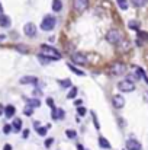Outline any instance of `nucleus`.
<instances>
[{
    "label": "nucleus",
    "instance_id": "nucleus-1",
    "mask_svg": "<svg viewBox=\"0 0 148 150\" xmlns=\"http://www.w3.org/2000/svg\"><path fill=\"white\" fill-rule=\"evenodd\" d=\"M41 55L47 57L48 60H60L61 58L60 51H57L55 48H52L49 45H41Z\"/></svg>",
    "mask_w": 148,
    "mask_h": 150
},
{
    "label": "nucleus",
    "instance_id": "nucleus-2",
    "mask_svg": "<svg viewBox=\"0 0 148 150\" xmlns=\"http://www.w3.org/2000/svg\"><path fill=\"white\" fill-rule=\"evenodd\" d=\"M106 41L112 45H116L122 41V34L118 31V29H110L107 34H106Z\"/></svg>",
    "mask_w": 148,
    "mask_h": 150
},
{
    "label": "nucleus",
    "instance_id": "nucleus-3",
    "mask_svg": "<svg viewBox=\"0 0 148 150\" xmlns=\"http://www.w3.org/2000/svg\"><path fill=\"white\" fill-rule=\"evenodd\" d=\"M55 23H57V19L51 15H47L41 22V29L42 31H52L55 28Z\"/></svg>",
    "mask_w": 148,
    "mask_h": 150
},
{
    "label": "nucleus",
    "instance_id": "nucleus-4",
    "mask_svg": "<svg viewBox=\"0 0 148 150\" xmlns=\"http://www.w3.org/2000/svg\"><path fill=\"white\" fill-rule=\"evenodd\" d=\"M118 89L121 92H132V91H135V83L129 79H125L118 83Z\"/></svg>",
    "mask_w": 148,
    "mask_h": 150
},
{
    "label": "nucleus",
    "instance_id": "nucleus-5",
    "mask_svg": "<svg viewBox=\"0 0 148 150\" xmlns=\"http://www.w3.org/2000/svg\"><path fill=\"white\" fill-rule=\"evenodd\" d=\"M89 7V0H74L73 1V9L79 13L84 12Z\"/></svg>",
    "mask_w": 148,
    "mask_h": 150
},
{
    "label": "nucleus",
    "instance_id": "nucleus-6",
    "mask_svg": "<svg viewBox=\"0 0 148 150\" xmlns=\"http://www.w3.org/2000/svg\"><path fill=\"white\" fill-rule=\"evenodd\" d=\"M71 60H73V63L80 64V66L87 64V57H86L84 54H81V52H74V54L71 55Z\"/></svg>",
    "mask_w": 148,
    "mask_h": 150
},
{
    "label": "nucleus",
    "instance_id": "nucleus-7",
    "mask_svg": "<svg viewBox=\"0 0 148 150\" xmlns=\"http://www.w3.org/2000/svg\"><path fill=\"white\" fill-rule=\"evenodd\" d=\"M23 32H25V35H26V37L34 38V37L36 35V26H35L32 22H28V23L23 26Z\"/></svg>",
    "mask_w": 148,
    "mask_h": 150
},
{
    "label": "nucleus",
    "instance_id": "nucleus-8",
    "mask_svg": "<svg viewBox=\"0 0 148 150\" xmlns=\"http://www.w3.org/2000/svg\"><path fill=\"white\" fill-rule=\"evenodd\" d=\"M110 73L115 74V76H119V74L125 73V64H122V63H113L112 67H110Z\"/></svg>",
    "mask_w": 148,
    "mask_h": 150
},
{
    "label": "nucleus",
    "instance_id": "nucleus-9",
    "mask_svg": "<svg viewBox=\"0 0 148 150\" xmlns=\"http://www.w3.org/2000/svg\"><path fill=\"white\" fill-rule=\"evenodd\" d=\"M112 103H113V106H115L116 109H121V108L125 106V98H123L122 95H115V96L112 98Z\"/></svg>",
    "mask_w": 148,
    "mask_h": 150
},
{
    "label": "nucleus",
    "instance_id": "nucleus-10",
    "mask_svg": "<svg viewBox=\"0 0 148 150\" xmlns=\"http://www.w3.org/2000/svg\"><path fill=\"white\" fill-rule=\"evenodd\" d=\"M126 150H142V146H141L140 142L131 139V140L126 142Z\"/></svg>",
    "mask_w": 148,
    "mask_h": 150
},
{
    "label": "nucleus",
    "instance_id": "nucleus-11",
    "mask_svg": "<svg viewBox=\"0 0 148 150\" xmlns=\"http://www.w3.org/2000/svg\"><path fill=\"white\" fill-rule=\"evenodd\" d=\"M36 82H38V79H36L35 76H23V77H20V80H19L20 85H35Z\"/></svg>",
    "mask_w": 148,
    "mask_h": 150
},
{
    "label": "nucleus",
    "instance_id": "nucleus-12",
    "mask_svg": "<svg viewBox=\"0 0 148 150\" xmlns=\"http://www.w3.org/2000/svg\"><path fill=\"white\" fill-rule=\"evenodd\" d=\"M10 23H12V21H10L9 16H6V15H0V26H1V28H9Z\"/></svg>",
    "mask_w": 148,
    "mask_h": 150
},
{
    "label": "nucleus",
    "instance_id": "nucleus-13",
    "mask_svg": "<svg viewBox=\"0 0 148 150\" xmlns=\"http://www.w3.org/2000/svg\"><path fill=\"white\" fill-rule=\"evenodd\" d=\"M52 118H54V120H61V118H64V111L54 108V109H52Z\"/></svg>",
    "mask_w": 148,
    "mask_h": 150
},
{
    "label": "nucleus",
    "instance_id": "nucleus-14",
    "mask_svg": "<svg viewBox=\"0 0 148 150\" xmlns=\"http://www.w3.org/2000/svg\"><path fill=\"white\" fill-rule=\"evenodd\" d=\"M4 115H6L7 118H12V117L15 115V106H13V105H7V106L4 108Z\"/></svg>",
    "mask_w": 148,
    "mask_h": 150
},
{
    "label": "nucleus",
    "instance_id": "nucleus-15",
    "mask_svg": "<svg viewBox=\"0 0 148 150\" xmlns=\"http://www.w3.org/2000/svg\"><path fill=\"white\" fill-rule=\"evenodd\" d=\"M61 9H62V1L61 0H52V10L60 12Z\"/></svg>",
    "mask_w": 148,
    "mask_h": 150
},
{
    "label": "nucleus",
    "instance_id": "nucleus-16",
    "mask_svg": "<svg viewBox=\"0 0 148 150\" xmlns=\"http://www.w3.org/2000/svg\"><path fill=\"white\" fill-rule=\"evenodd\" d=\"M99 144H100V147H103V149H106V150L110 149V143L105 137H99Z\"/></svg>",
    "mask_w": 148,
    "mask_h": 150
},
{
    "label": "nucleus",
    "instance_id": "nucleus-17",
    "mask_svg": "<svg viewBox=\"0 0 148 150\" xmlns=\"http://www.w3.org/2000/svg\"><path fill=\"white\" fill-rule=\"evenodd\" d=\"M12 130H15V131H19L20 128H22V120H19V118H16L13 122H12Z\"/></svg>",
    "mask_w": 148,
    "mask_h": 150
},
{
    "label": "nucleus",
    "instance_id": "nucleus-18",
    "mask_svg": "<svg viewBox=\"0 0 148 150\" xmlns=\"http://www.w3.org/2000/svg\"><path fill=\"white\" fill-rule=\"evenodd\" d=\"M68 67H70V70H71L73 73H76V74H79V76H84V71L79 70V69H77V67H74L73 64H68Z\"/></svg>",
    "mask_w": 148,
    "mask_h": 150
},
{
    "label": "nucleus",
    "instance_id": "nucleus-19",
    "mask_svg": "<svg viewBox=\"0 0 148 150\" xmlns=\"http://www.w3.org/2000/svg\"><path fill=\"white\" fill-rule=\"evenodd\" d=\"M118 6L121 10H126L128 9V1L126 0H118Z\"/></svg>",
    "mask_w": 148,
    "mask_h": 150
},
{
    "label": "nucleus",
    "instance_id": "nucleus-20",
    "mask_svg": "<svg viewBox=\"0 0 148 150\" xmlns=\"http://www.w3.org/2000/svg\"><path fill=\"white\" fill-rule=\"evenodd\" d=\"M132 4L135 7H142V6L147 4V0H132Z\"/></svg>",
    "mask_w": 148,
    "mask_h": 150
},
{
    "label": "nucleus",
    "instance_id": "nucleus-21",
    "mask_svg": "<svg viewBox=\"0 0 148 150\" xmlns=\"http://www.w3.org/2000/svg\"><path fill=\"white\" fill-rule=\"evenodd\" d=\"M60 85H61V88H70V86H71V80H70V79L60 80Z\"/></svg>",
    "mask_w": 148,
    "mask_h": 150
},
{
    "label": "nucleus",
    "instance_id": "nucleus-22",
    "mask_svg": "<svg viewBox=\"0 0 148 150\" xmlns=\"http://www.w3.org/2000/svg\"><path fill=\"white\" fill-rule=\"evenodd\" d=\"M28 103H29V106H32V108H36V106L41 105V102H39L38 99H29L28 100Z\"/></svg>",
    "mask_w": 148,
    "mask_h": 150
},
{
    "label": "nucleus",
    "instance_id": "nucleus-23",
    "mask_svg": "<svg viewBox=\"0 0 148 150\" xmlns=\"http://www.w3.org/2000/svg\"><path fill=\"white\" fill-rule=\"evenodd\" d=\"M76 95H77V88H71V91L68 92L67 98H68V99H73V98H74Z\"/></svg>",
    "mask_w": 148,
    "mask_h": 150
},
{
    "label": "nucleus",
    "instance_id": "nucleus-24",
    "mask_svg": "<svg viewBox=\"0 0 148 150\" xmlns=\"http://www.w3.org/2000/svg\"><path fill=\"white\" fill-rule=\"evenodd\" d=\"M128 25H129V28H131V29H138V28H140V23H138L137 21H129V23H128Z\"/></svg>",
    "mask_w": 148,
    "mask_h": 150
},
{
    "label": "nucleus",
    "instance_id": "nucleus-25",
    "mask_svg": "<svg viewBox=\"0 0 148 150\" xmlns=\"http://www.w3.org/2000/svg\"><path fill=\"white\" fill-rule=\"evenodd\" d=\"M23 112H25V115H28V117H29V115H32V114H34V108L28 105V106L23 109Z\"/></svg>",
    "mask_w": 148,
    "mask_h": 150
},
{
    "label": "nucleus",
    "instance_id": "nucleus-26",
    "mask_svg": "<svg viewBox=\"0 0 148 150\" xmlns=\"http://www.w3.org/2000/svg\"><path fill=\"white\" fill-rule=\"evenodd\" d=\"M36 133H38L39 136H45V134H47V128H44V127H36Z\"/></svg>",
    "mask_w": 148,
    "mask_h": 150
},
{
    "label": "nucleus",
    "instance_id": "nucleus-27",
    "mask_svg": "<svg viewBox=\"0 0 148 150\" xmlns=\"http://www.w3.org/2000/svg\"><path fill=\"white\" fill-rule=\"evenodd\" d=\"M65 134H67L70 139H74V137L77 136V134H76V131H73V130H67V131H65Z\"/></svg>",
    "mask_w": 148,
    "mask_h": 150
},
{
    "label": "nucleus",
    "instance_id": "nucleus-28",
    "mask_svg": "<svg viewBox=\"0 0 148 150\" xmlns=\"http://www.w3.org/2000/svg\"><path fill=\"white\" fill-rule=\"evenodd\" d=\"M38 58H39V61H41L42 64H47V63H48V61H49V60H48V58H47V57H44V55H41V54L38 55Z\"/></svg>",
    "mask_w": 148,
    "mask_h": 150
},
{
    "label": "nucleus",
    "instance_id": "nucleus-29",
    "mask_svg": "<svg viewBox=\"0 0 148 150\" xmlns=\"http://www.w3.org/2000/svg\"><path fill=\"white\" fill-rule=\"evenodd\" d=\"M16 50H18V51H22V52H25V54L28 52V48H26L25 45H18V47H16Z\"/></svg>",
    "mask_w": 148,
    "mask_h": 150
},
{
    "label": "nucleus",
    "instance_id": "nucleus-30",
    "mask_svg": "<svg viewBox=\"0 0 148 150\" xmlns=\"http://www.w3.org/2000/svg\"><path fill=\"white\" fill-rule=\"evenodd\" d=\"M12 131V125H4V128H3V133L4 134H9Z\"/></svg>",
    "mask_w": 148,
    "mask_h": 150
},
{
    "label": "nucleus",
    "instance_id": "nucleus-31",
    "mask_svg": "<svg viewBox=\"0 0 148 150\" xmlns=\"http://www.w3.org/2000/svg\"><path fill=\"white\" fill-rule=\"evenodd\" d=\"M79 115H80V117L86 115V109H84V108H79Z\"/></svg>",
    "mask_w": 148,
    "mask_h": 150
},
{
    "label": "nucleus",
    "instance_id": "nucleus-32",
    "mask_svg": "<svg viewBox=\"0 0 148 150\" xmlns=\"http://www.w3.org/2000/svg\"><path fill=\"white\" fill-rule=\"evenodd\" d=\"M28 134H29V131H28V130H25V131H23V137L26 139V137H28Z\"/></svg>",
    "mask_w": 148,
    "mask_h": 150
},
{
    "label": "nucleus",
    "instance_id": "nucleus-33",
    "mask_svg": "<svg viewBox=\"0 0 148 150\" xmlns=\"http://www.w3.org/2000/svg\"><path fill=\"white\" fill-rule=\"evenodd\" d=\"M4 150H12V146H10V144H6V146H4Z\"/></svg>",
    "mask_w": 148,
    "mask_h": 150
},
{
    "label": "nucleus",
    "instance_id": "nucleus-34",
    "mask_svg": "<svg viewBox=\"0 0 148 150\" xmlns=\"http://www.w3.org/2000/svg\"><path fill=\"white\" fill-rule=\"evenodd\" d=\"M141 38H144V40H145V38H147V34H145V32H141Z\"/></svg>",
    "mask_w": 148,
    "mask_h": 150
},
{
    "label": "nucleus",
    "instance_id": "nucleus-35",
    "mask_svg": "<svg viewBox=\"0 0 148 150\" xmlns=\"http://www.w3.org/2000/svg\"><path fill=\"white\" fill-rule=\"evenodd\" d=\"M47 102H48V105H49V106H54V103H52V99H48Z\"/></svg>",
    "mask_w": 148,
    "mask_h": 150
},
{
    "label": "nucleus",
    "instance_id": "nucleus-36",
    "mask_svg": "<svg viewBox=\"0 0 148 150\" xmlns=\"http://www.w3.org/2000/svg\"><path fill=\"white\" fill-rule=\"evenodd\" d=\"M77 150H84V147H83L81 144H79V146H77Z\"/></svg>",
    "mask_w": 148,
    "mask_h": 150
},
{
    "label": "nucleus",
    "instance_id": "nucleus-37",
    "mask_svg": "<svg viewBox=\"0 0 148 150\" xmlns=\"http://www.w3.org/2000/svg\"><path fill=\"white\" fill-rule=\"evenodd\" d=\"M3 40H4V35H0V42H1Z\"/></svg>",
    "mask_w": 148,
    "mask_h": 150
},
{
    "label": "nucleus",
    "instance_id": "nucleus-38",
    "mask_svg": "<svg viewBox=\"0 0 148 150\" xmlns=\"http://www.w3.org/2000/svg\"><path fill=\"white\" fill-rule=\"evenodd\" d=\"M0 15H3V7H1V4H0Z\"/></svg>",
    "mask_w": 148,
    "mask_h": 150
},
{
    "label": "nucleus",
    "instance_id": "nucleus-39",
    "mask_svg": "<svg viewBox=\"0 0 148 150\" xmlns=\"http://www.w3.org/2000/svg\"><path fill=\"white\" fill-rule=\"evenodd\" d=\"M0 112H1V108H0Z\"/></svg>",
    "mask_w": 148,
    "mask_h": 150
}]
</instances>
